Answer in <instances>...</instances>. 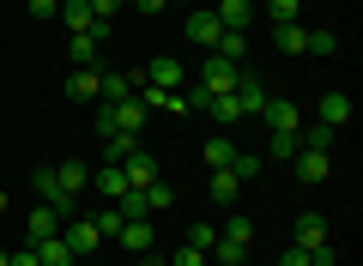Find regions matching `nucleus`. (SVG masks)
<instances>
[{
  "instance_id": "423d86ee",
  "label": "nucleus",
  "mask_w": 363,
  "mask_h": 266,
  "mask_svg": "<svg viewBox=\"0 0 363 266\" xmlns=\"http://www.w3.org/2000/svg\"><path fill=\"white\" fill-rule=\"evenodd\" d=\"M260 121H267L272 133H297V127H303V109H297L291 97H267V109H260Z\"/></svg>"
},
{
  "instance_id": "9d476101",
  "label": "nucleus",
  "mask_w": 363,
  "mask_h": 266,
  "mask_svg": "<svg viewBox=\"0 0 363 266\" xmlns=\"http://www.w3.org/2000/svg\"><path fill=\"white\" fill-rule=\"evenodd\" d=\"M104 37H109V25H91V31H79L67 49H73V67H97V49H104Z\"/></svg>"
},
{
  "instance_id": "7c9ffc66",
  "label": "nucleus",
  "mask_w": 363,
  "mask_h": 266,
  "mask_svg": "<svg viewBox=\"0 0 363 266\" xmlns=\"http://www.w3.org/2000/svg\"><path fill=\"white\" fill-rule=\"evenodd\" d=\"M333 140H339V127H327V121H315L309 133H303V145H309V152H333Z\"/></svg>"
},
{
  "instance_id": "f03ea898",
  "label": "nucleus",
  "mask_w": 363,
  "mask_h": 266,
  "mask_svg": "<svg viewBox=\"0 0 363 266\" xmlns=\"http://www.w3.org/2000/svg\"><path fill=\"white\" fill-rule=\"evenodd\" d=\"M188 43H194V49H206V55H218L224 25H218V13H212V6H194V13H188Z\"/></svg>"
},
{
  "instance_id": "4c0bfd02",
  "label": "nucleus",
  "mask_w": 363,
  "mask_h": 266,
  "mask_svg": "<svg viewBox=\"0 0 363 266\" xmlns=\"http://www.w3.org/2000/svg\"><path fill=\"white\" fill-rule=\"evenodd\" d=\"M212 242H218V230H212V224H194V230H188V248H200V254H206Z\"/></svg>"
},
{
  "instance_id": "37998d69",
  "label": "nucleus",
  "mask_w": 363,
  "mask_h": 266,
  "mask_svg": "<svg viewBox=\"0 0 363 266\" xmlns=\"http://www.w3.org/2000/svg\"><path fill=\"white\" fill-rule=\"evenodd\" d=\"M309 260H315V266H339V254H333V248L321 242V248H309Z\"/></svg>"
},
{
  "instance_id": "f3484780",
  "label": "nucleus",
  "mask_w": 363,
  "mask_h": 266,
  "mask_svg": "<svg viewBox=\"0 0 363 266\" xmlns=\"http://www.w3.org/2000/svg\"><path fill=\"white\" fill-rule=\"evenodd\" d=\"M30 248H37V266H73V260H79L61 236H43V242H30Z\"/></svg>"
},
{
  "instance_id": "79ce46f5",
  "label": "nucleus",
  "mask_w": 363,
  "mask_h": 266,
  "mask_svg": "<svg viewBox=\"0 0 363 266\" xmlns=\"http://www.w3.org/2000/svg\"><path fill=\"white\" fill-rule=\"evenodd\" d=\"M279 266H315V260H309V248H297V242H291V248H285V260H279Z\"/></svg>"
},
{
  "instance_id": "f8f14e48",
  "label": "nucleus",
  "mask_w": 363,
  "mask_h": 266,
  "mask_svg": "<svg viewBox=\"0 0 363 266\" xmlns=\"http://www.w3.org/2000/svg\"><path fill=\"white\" fill-rule=\"evenodd\" d=\"M61 224H67L61 212H49V206H30V218H25V242H43V236H61Z\"/></svg>"
},
{
  "instance_id": "e433bc0d",
  "label": "nucleus",
  "mask_w": 363,
  "mask_h": 266,
  "mask_svg": "<svg viewBox=\"0 0 363 266\" xmlns=\"http://www.w3.org/2000/svg\"><path fill=\"white\" fill-rule=\"evenodd\" d=\"M267 157H297V133H272Z\"/></svg>"
},
{
  "instance_id": "412c9836",
  "label": "nucleus",
  "mask_w": 363,
  "mask_h": 266,
  "mask_svg": "<svg viewBox=\"0 0 363 266\" xmlns=\"http://www.w3.org/2000/svg\"><path fill=\"white\" fill-rule=\"evenodd\" d=\"M327 242V218L321 212H303L297 218V248H321Z\"/></svg>"
},
{
  "instance_id": "58836bf2",
  "label": "nucleus",
  "mask_w": 363,
  "mask_h": 266,
  "mask_svg": "<svg viewBox=\"0 0 363 266\" xmlns=\"http://www.w3.org/2000/svg\"><path fill=\"white\" fill-rule=\"evenodd\" d=\"M164 260H169V266H206V254H200V248H188V242H182V248H176V254H164Z\"/></svg>"
},
{
  "instance_id": "a878e982",
  "label": "nucleus",
  "mask_w": 363,
  "mask_h": 266,
  "mask_svg": "<svg viewBox=\"0 0 363 266\" xmlns=\"http://www.w3.org/2000/svg\"><path fill=\"white\" fill-rule=\"evenodd\" d=\"M218 55H224V61H236V67H248V31H224Z\"/></svg>"
},
{
  "instance_id": "49530a36",
  "label": "nucleus",
  "mask_w": 363,
  "mask_h": 266,
  "mask_svg": "<svg viewBox=\"0 0 363 266\" xmlns=\"http://www.w3.org/2000/svg\"><path fill=\"white\" fill-rule=\"evenodd\" d=\"M0 218H6V194H0Z\"/></svg>"
},
{
  "instance_id": "6ab92c4d",
  "label": "nucleus",
  "mask_w": 363,
  "mask_h": 266,
  "mask_svg": "<svg viewBox=\"0 0 363 266\" xmlns=\"http://www.w3.org/2000/svg\"><path fill=\"white\" fill-rule=\"evenodd\" d=\"M218 236H224V242H236V248H255V218L230 212V218H224V224H218Z\"/></svg>"
},
{
  "instance_id": "72a5a7b5",
  "label": "nucleus",
  "mask_w": 363,
  "mask_h": 266,
  "mask_svg": "<svg viewBox=\"0 0 363 266\" xmlns=\"http://www.w3.org/2000/svg\"><path fill=\"white\" fill-rule=\"evenodd\" d=\"M230 176H236V182H255V176H260V157H255V152H236V157H230Z\"/></svg>"
},
{
  "instance_id": "de8ad7c7",
  "label": "nucleus",
  "mask_w": 363,
  "mask_h": 266,
  "mask_svg": "<svg viewBox=\"0 0 363 266\" xmlns=\"http://www.w3.org/2000/svg\"><path fill=\"white\" fill-rule=\"evenodd\" d=\"M200 6H218V0H200Z\"/></svg>"
},
{
  "instance_id": "7ed1b4c3",
  "label": "nucleus",
  "mask_w": 363,
  "mask_h": 266,
  "mask_svg": "<svg viewBox=\"0 0 363 266\" xmlns=\"http://www.w3.org/2000/svg\"><path fill=\"white\" fill-rule=\"evenodd\" d=\"M230 97H236V109H242V115H260L272 91H267V79H260L255 67H242V73H236V91H230Z\"/></svg>"
},
{
  "instance_id": "f704fd0d",
  "label": "nucleus",
  "mask_w": 363,
  "mask_h": 266,
  "mask_svg": "<svg viewBox=\"0 0 363 266\" xmlns=\"http://www.w3.org/2000/svg\"><path fill=\"white\" fill-rule=\"evenodd\" d=\"M333 49H339L333 31H309V43H303V55H333Z\"/></svg>"
},
{
  "instance_id": "8fccbe9b",
  "label": "nucleus",
  "mask_w": 363,
  "mask_h": 266,
  "mask_svg": "<svg viewBox=\"0 0 363 266\" xmlns=\"http://www.w3.org/2000/svg\"><path fill=\"white\" fill-rule=\"evenodd\" d=\"M0 266H6V248H0Z\"/></svg>"
},
{
  "instance_id": "aec40b11",
  "label": "nucleus",
  "mask_w": 363,
  "mask_h": 266,
  "mask_svg": "<svg viewBox=\"0 0 363 266\" xmlns=\"http://www.w3.org/2000/svg\"><path fill=\"white\" fill-rule=\"evenodd\" d=\"M121 176H128V188H152V182H157V164H152L145 152H133L128 164H121Z\"/></svg>"
},
{
  "instance_id": "20e7f679",
  "label": "nucleus",
  "mask_w": 363,
  "mask_h": 266,
  "mask_svg": "<svg viewBox=\"0 0 363 266\" xmlns=\"http://www.w3.org/2000/svg\"><path fill=\"white\" fill-rule=\"evenodd\" d=\"M236 73H242L236 61H224V55H206V67H200V85H206L212 97H230V91H236Z\"/></svg>"
},
{
  "instance_id": "6e6552de",
  "label": "nucleus",
  "mask_w": 363,
  "mask_h": 266,
  "mask_svg": "<svg viewBox=\"0 0 363 266\" xmlns=\"http://www.w3.org/2000/svg\"><path fill=\"white\" fill-rule=\"evenodd\" d=\"M116 242L133 248V254H145V248H157V224H152V218H128V224L116 230Z\"/></svg>"
},
{
  "instance_id": "0eeeda50",
  "label": "nucleus",
  "mask_w": 363,
  "mask_h": 266,
  "mask_svg": "<svg viewBox=\"0 0 363 266\" xmlns=\"http://www.w3.org/2000/svg\"><path fill=\"white\" fill-rule=\"evenodd\" d=\"M61 242H67L73 254H91L97 242H104V230L91 224V218H67V224H61Z\"/></svg>"
},
{
  "instance_id": "ea45409f",
  "label": "nucleus",
  "mask_w": 363,
  "mask_h": 266,
  "mask_svg": "<svg viewBox=\"0 0 363 266\" xmlns=\"http://www.w3.org/2000/svg\"><path fill=\"white\" fill-rule=\"evenodd\" d=\"M145 200H152V218H157V212H164V206H169V200H176V194H169V188H164V182H152V188H145Z\"/></svg>"
},
{
  "instance_id": "f257e3e1",
  "label": "nucleus",
  "mask_w": 363,
  "mask_h": 266,
  "mask_svg": "<svg viewBox=\"0 0 363 266\" xmlns=\"http://www.w3.org/2000/svg\"><path fill=\"white\" fill-rule=\"evenodd\" d=\"M145 103L140 97H128V103H104V109H97V133H109V127H116V133H140L145 127Z\"/></svg>"
},
{
  "instance_id": "4be33fe9",
  "label": "nucleus",
  "mask_w": 363,
  "mask_h": 266,
  "mask_svg": "<svg viewBox=\"0 0 363 266\" xmlns=\"http://www.w3.org/2000/svg\"><path fill=\"white\" fill-rule=\"evenodd\" d=\"M297 182H327V152L297 145Z\"/></svg>"
},
{
  "instance_id": "09e8293b",
  "label": "nucleus",
  "mask_w": 363,
  "mask_h": 266,
  "mask_svg": "<svg viewBox=\"0 0 363 266\" xmlns=\"http://www.w3.org/2000/svg\"><path fill=\"white\" fill-rule=\"evenodd\" d=\"M182 6H200V0H182Z\"/></svg>"
},
{
  "instance_id": "bb28decb",
  "label": "nucleus",
  "mask_w": 363,
  "mask_h": 266,
  "mask_svg": "<svg viewBox=\"0 0 363 266\" xmlns=\"http://www.w3.org/2000/svg\"><path fill=\"white\" fill-rule=\"evenodd\" d=\"M55 182H61V194H79V188H85V164H73V157H67V164H55Z\"/></svg>"
},
{
  "instance_id": "1a4fd4ad",
  "label": "nucleus",
  "mask_w": 363,
  "mask_h": 266,
  "mask_svg": "<svg viewBox=\"0 0 363 266\" xmlns=\"http://www.w3.org/2000/svg\"><path fill=\"white\" fill-rule=\"evenodd\" d=\"M67 97H73V103L104 97V73H97V67H73V73H67Z\"/></svg>"
},
{
  "instance_id": "c756f323",
  "label": "nucleus",
  "mask_w": 363,
  "mask_h": 266,
  "mask_svg": "<svg viewBox=\"0 0 363 266\" xmlns=\"http://www.w3.org/2000/svg\"><path fill=\"white\" fill-rule=\"evenodd\" d=\"M230 157H236V145L224 140V133H212V140H206V170H224Z\"/></svg>"
},
{
  "instance_id": "a18cd8bd",
  "label": "nucleus",
  "mask_w": 363,
  "mask_h": 266,
  "mask_svg": "<svg viewBox=\"0 0 363 266\" xmlns=\"http://www.w3.org/2000/svg\"><path fill=\"white\" fill-rule=\"evenodd\" d=\"M140 266H169V260H164L157 248H145V254H140Z\"/></svg>"
},
{
  "instance_id": "a211bd4d",
  "label": "nucleus",
  "mask_w": 363,
  "mask_h": 266,
  "mask_svg": "<svg viewBox=\"0 0 363 266\" xmlns=\"http://www.w3.org/2000/svg\"><path fill=\"white\" fill-rule=\"evenodd\" d=\"M212 13H218V25H224V31H248V18H255V6H248V0H218Z\"/></svg>"
},
{
  "instance_id": "4468645a",
  "label": "nucleus",
  "mask_w": 363,
  "mask_h": 266,
  "mask_svg": "<svg viewBox=\"0 0 363 266\" xmlns=\"http://www.w3.org/2000/svg\"><path fill=\"white\" fill-rule=\"evenodd\" d=\"M97 140H104V164H128V157L140 152V133H116V127H109Z\"/></svg>"
},
{
  "instance_id": "c85d7f7f",
  "label": "nucleus",
  "mask_w": 363,
  "mask_h": 266,
  "mask_svg": "<svg viewBox=\"0 0 363 266\" xmlns=\"http://www.w3.org/2000/svg\"><path fill=\"white\" fill-rule=\"evenodd\" d=\"M206 115H212L218 127H236V121H242V109H236V97H212V103H206Z\"/></svg>"
},
{
  "instance_id": "393cba45",
  "label": "nucleus",
  "mask_w": 363,
  "mask_h": 266,
  "mask_svg": "<svg viewBox=\"0 0 363 266\" xmlns=\"http://www.w3.org/2000/svg\"><path fill=\"white\" fill-rule=\"evenodd\" d=\"M272 43H279L285 55H303V43H309V31H303V25H272Z\"/></svg>"
},
{
  "instance_id": "2eb2a0df",
  "label": "nucleus",
  "mask_w": 363,
  "mask_h": 266,
  "mask_svg": "<svg viewBox=\"0 0 363 266\" xmlns=\"http://www.w3.org/2000/svg\"><path fill=\"white\" fill-rule=\"evenodd\" d=\"M315 115H321L327 127H345V121H351V97H345V91H321V103H315Z\"/></svg>"
},
{
  "instance_id": "2f4dec72",
  "label": "nucleus",
  "mask_w": 363,
  "mask_h": 266,
  "mask_svg": "<svg viewBox=\"0 0 363 266\" xmlns=\"http://www.w3.org/2000/svg\"><path fill=\"white\" fill-rule=\"evenodd\" d=\"M297 13H303V0H267V18H272V25H297Z\"/></svg>"
},
{
  "instance_id": "ddd939ff",
  "label": "nucleus",
  "mask_w": 363,
  "mask_h": 266,
  "mask_svg": "<svg viewBox=\"0 0 363 266\" xmlns=\"http://www.w3.org/2000/svg\"><path fill=\"white\" fill-rule=\"evenodd\" d=\"M140 85H145V73H104V103H128V97H140Z\"/></svg>"
},
{
  "instance_id": "c03bdc74",
  "label": "nucleus",
  "mask_w": 363,
  "mask_h": 266,
  "mask_svg": "<svg viewBox=\"0 0 363 266\" xmlns=\"http://www.w3.org/2000/svg\"><path fill=\"white\" fill-rule=\"evenodd\" d=\"M6 266H37V248H18V254H6Z\"/></svg>"
},
{
  "instance_id": "473e14b6",
  "label": "nucleus",
  "mask_w": 363,
  "mask_h": 266,
  "mask_svg": "<svg viewBox=\"0 0 363 266\" xmlns=\"http://www.w3.org/2000/svg\"><path fill=\"white\" fill-rule=\"evenodd\" d=\"M206 254H212V260H218V266H242V260H248V248H236V242H224V236L212 242Z\"/></svg>"
},
{
  "instance_id": "9b49d317",
  "label": "nucleus",
  "mask_w": 363,
  "mask_h": 266,
  "mask_svg": "<svg viewBox=\"0 0 363 266\" xmlns=\"http://www.w3.org/2000/svg\"><path fill=\"white\" fill-rule=\"evenodd\" d=\"M145 85H157V91H176V85H188V73H182V61H176V55H157V61L145 67Z\"/></svg>"
},
{
  "instance_id": "b1692460",
  "label": "nucleus",
  "mask_w": 363,
  "mask_h": 266,
  "mask_svg": "<svg viewBox=\"0 0 363 266\" xmlns=\"http://www.w3.org/2000/svg\"><path fill=\"white\" fill-rule=\"evenodd\" d=\"M61 25L73 31V37H79V31H91L97 18H91V6H85V0H61Z\"/></svg>"
},
{
  "instance_id": "dca6fc26",
  "label": "nucleus",
  "mask_w": 363,
  "mask_h": 266,
  "mask_svg": "<svg viewBox=\"0 0 363 266\" xmlns=\"http://www.w3.org/2000/svg\"><path fill=\"white\" fill-rule=\"evenodd\" d=\"M206 194H212V200H218V206H230L236 194H242V182L230 176V164H224V170H206Z\"/></svg>"
},
{
  "instance_id": "5701e85b",
  "label": "nucleus",
  "mask_w": 363,
  "mask_h": 266,
  "mask_svg": "<svg viewBox=\"0 0 363 266\" xmlns=\"http://www.w3.org/2000/svg\"><path fill=\"white\" fill-rule=\"evenodd\" d=\"M91 182H97V194H104V200H121V194H128V176H121V164H104Z\"/></svg>"
},
{
  "instance_id": "39448f33",
  "label": "nucleus",
  "mask_w": 363,
  "mask_h": 266,
  "mask_svg": "<svg viewBox=\"0 0 363 266\" xmlns=\"http://www.w3.org/2000/svg\"><path fill=\"white\" fill-rule=\"evenodd\" d=\"M30 188H37V206H49V212L73 218V194H61V182H55V164H49V170H37V176H30Z\"/></svg>"
},
{
  "instance_id": "c9c22d12",
  "label": "nucleus",
  "mask_w": 363,
  "mask_h": 266,
  "mask_svg": "<svg viewBox=\"0 0 363 266\" xmlns=\"http://www.w3.org/2000/svg\"><path fill=\"white\" fill-rule=\"evenodd\" d=\"M85 6H91V18H97V25H109V18H116L128 0H85Z\"/></svg>"
},
{
  "instance_id": "a19ab883",
  "label": "nucleus",
  "mask_w": 363,
  "mask_h": 266,
  "mask_svg": "<svg viewBox=\"0 0 363 266\" xmlns=\"http://www.w3.org/2000/svg\"><path fill=\"white\" fill-rule=\"evenodd\" d=\"M30 18H61V0H30Z\"/></svg>"
},
{
  "instance_id": "cd10ccee",
  "label": "nucleus",
  "mask_w": 363,
  "mask_h": 266,
  "mask_svg": "<svg viewBox=\"0 0 363 266\" xmlns=\"http://www.w3.org/2000/svg\"><path fill=\"white\" fill-rule=\"evenodd\" d=\"M176 103H182V115H206V103H212V91H206V85H200V79H194V85L182 91Z\"/></svg>"
}]
</instances>
